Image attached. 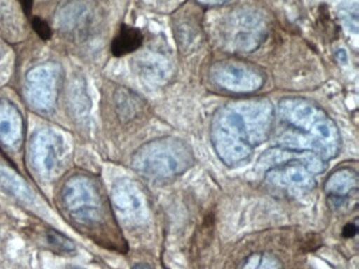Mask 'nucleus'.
Returning a JSON list of instances; mask_svg holds the SVG:
<instances>
[{
	"mask_svg": "<svg viewBox=\"0 0 359 269\" xmlns=\"http://www.w3.org/2000/svg\"><path fill=\"white\" fill-rule=\"evenodd\" d=\"M65 208L74 220L83 224L102 219V198L93 179L76 174L66 181L62 189Z\"/></svg>",
	"mask_w": 359,
	"mask_h": 269,
	"instance_id": "1",
	"label": "nucleus"
},
{
	"mask_svg": "<svg viewBox=\"0 0 359 269\" xmlns=\"http://www.w3.org/2000/svg\"><path fill=\"white\" fill-rule=\"evenodd\" d=\"M214 84L234 94H249L259 90L266 82V75L252 63L243 60H220L210 71Z\"/></svg>",
	"mask_w": 359,
	"mask_h": 269,
	"instance_id": "2",
	"label": "nucleus"
},
{
	"mask_svg": "<svg viewBox=\"0 0 359 269\" xmlns=\"http://www.w3.org/2000/svg\"><path fill=\"white\" fill-rule=\"evenodd\" d=\"M60 69L55 63H43L26 74L25 95L29 104L39 111H51L55 106L60 85Z\"/></svg>",
	"mask_w": 359,
	"mask_h": 269,
	"instance_id": "3",
	"label": "nucleus"
},
{
	"mask_svg": "<svg viewBox=\"0 0 359 269\" xmlns=\"http://www.w3.org/2000/svg\"><path fill=\"white\" fill-rule=\"evenodd\" d=\"M64 155L62 137L52 128L43 127L33 134L29 144V160L39 177L52 180L60 172Z\"/></svg>",
	"mask_w": 359,
	"mask_h": 269,
	"instance_id": "4",
	"label": "nucleus"
},
{
	"mask_svg": "<svg viewBox=\"0 0 359 269\" xmlns=\"http://www.w3.org/2000/svg\"><path fill=\"white\" fill-rule=\"evenodd\" d=\"M24 137V120L18 107L7 100H0V144L13 149Z\"/></svg>",
	"mask_w": 359,
	"mask_h": 269,
	"instance_id": "5",
	"label": "nucleus"
},
{
	"mask_svg": "<svg viewBox=\"0 0 359 269\" xmlns=\"http://www.w3.org/2000/svg\"><path fill=\"white\" fill-rule=\"evenodd\" d=\"M237 27H233V46L241 52H252L259 46L264 40L262 21L257 15L250 13L238 15Z\"/></svg>",
	"mask_w": 359,
	"mask_h": 269,
	"instance_id": "6",
	"label": "nucleus"
},
{
	"mask_svg": "<svg viewBox=\"0 0 359 269\" xmlns=\"http://www.w3.org/2000/svg\"><path fill=\"white\" fill-rule=\"evenodd\" d=\"M144 42V35L138 27L123 25L111 43L115 57H123L137 50Z\"/></svg>",
	"mask_w": 359,
	"mask_h": 269,
	"instance_id": "7",
	"label": "nucleus"
},
{
	"mask_svg": "<svg viewBox=\"0 0 359 269\" xmlns=\"http://www.w3.org/2000/svg\"><path fill=\"white\" fill-rule=\"evenodd\" d=\"M0 185L18 199L32 203L35 197L32 189L24 178L15 170L5 164L0 163Z\"/></svg>",
	"mask_w": 359,
	"mask_h": 269,
	"instance_id": "8",
	"label": "nucleus"
},
{
	"mask_svg": "<svg viewBox=\"0 0 359 269\" xmlns=\"http://www.w3.org/2000/svg\"><path fill=\"white\" fill-rule=\"evenodd\" d=\"M201 25L197 19H176L175 35L177 37L178 44L182 48H188L192 46L195 39L199 37Z\"/></svg>",
	"mask_w": 359,
	"mask_h": 269,
	"instance_id": "9",
	"label": "nucleus"
},
{
	"mask_svg": "<svg viewBox=\"0 0 359 269\" xmlns=\"http://www.w3.org/2000/svg\"><path fill=\"white\" fill-rule=\"evenodd\" d=\"M48 242L57 251L71 252L75 250L74 242L71 241L66 235H62L54 229H50L47 233Z\"/></svg>",
	"mask_w": 359,
	"mask_h": 269,
	"instance_id": "10",
	"label": "nucleus"
},
{
	"mask_svg": "<svg viewBox=\"0 0 359 269\" xmlns=\"http://www.w3.org/2000/svg\"><path fill=\"white\" fill-rule=\"evenodd\" d=\"M31 25H32L35 33H36L41 39L46 40V41L51 39L53 32H52L51 27H50L49 23H48L45 19L41 18L39 16H33V18L31 19Z\"/></svg>",
	"mask_w": 359,
	"mask_h": 269,
	"instance_id": "11",
	"label": "nucleus"
},
{
	"mask_svg": "<svg viewBox=\"0 0 359 269\" xmlns=\"http://www.w3.org/2000/svg\"><path fill=\"white\" fill-rule=\"evenodd\" d=\"M20 6H22V8L25 12V14H26L27 16L30 17L31 14H32L34 0H20Z\"/></svg>",
	"mask_w": 359,
	"mask_h": 269,
	"instance_id": "12",
	"label": "nucleus"
},
{
	"mask_svg": "<svg viewBox=\"0 0 359 269\" xmlns=\"http://www.w3.org/2000/svg\"><path fill=\"white\" fill-rule=\"evenodd\" d=\"M357 233V226L354 224H348L344 229V235L346 237H353Z\"/></svg>",
	"mask_w": 359,
	"mask_h": 269,
	"instance_id": "13",
	"label": "nucleus"
},
{
	"mask_svg": "<svg viewBox=\"0 0 359 269\" xmlns=\"http://www.w3.org/2000/svg\"><path fill=\"white\" fill-rule=\"evenodd\" d=\"M201 4H207V6H218V4H224L230 0H197Z\"/></svg>",
	"mask_w": 359,
	"mask_h": 269,
	"instance_id": "14",
	"label": "nucleus"
},
{
	"mask_svg": "<svg viewBox=\"0 0 359 269\" xmlns=\"http://www.w3.org/2000/svg\"><path fill=\"white\" fill-rule=\"evenodd\" d=\"M132 269H152V267L149 266V265L144 264V263H140V264H136Z\"/></svg>",
	"mask_w": 359,
	"mask_h": 269,
	"instance_id": "15",
	"label": "nucleus"
},
{
	"mask_svg": "<svg viewBox=\"0 0 359 269\" xmlns=\"http://www.w3.org/2000/svg\"><path fill=\"white\" fill-rule=\"evenodd\" d=\"M4 53H5V48H4L3 43H0V58L3 57Z\"/></svg>",
	"mask_w": 359,
	"mask_h": 269,
	"instance_id": "16",
	"label": "nucleus"
},
{
	"mask_svg": "<svg viewBox=\"0 0 359 269\" xmlns=\"http://www.w3.org/2000/svg\"><path fill=\"white\" fill-rule=\"evenodd\" d=\"M71 269H81V268H71Z\"/></svg>",
	"mask_w": 359,
	"mask_h": 269,
	"instance_id": "17",
	"label": "nucleus"
}]
</instances>
